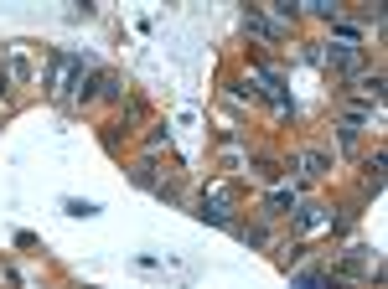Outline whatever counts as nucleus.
Returning <instances> with one entry per match:
<instances>
[{
  "label": "nucleus",
  "mask_w": 388,
  "mask_h": 289,
  "mask_svg": "<svg viewBox=\"0 0 388 289\" xmlns=\"http://www.w3.org/2000/svg\"><path fill=\"white\" fill-rule=\"evenodd\" d=\"M68 212H73V217H94L99 207H94V202H68Z\"/></svg>",
  "instance_id": "obj_1"
}]
</instances>
